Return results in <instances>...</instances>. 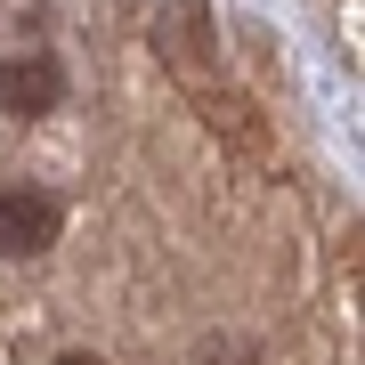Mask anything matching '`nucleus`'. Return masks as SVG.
<instances>
[{
    "instance_id": "nucleus-1",
    "label": "nucleus",
    "mask_w": 365,
    "mask_h": 365,
    "mask_svg": "<svg viewBox=\"0 0 365 365\" xmlns=\"http://www.w3.org/2000/svg\"><path fill=\"white\" fill-rule=\"evenodd\" d=\"M57 227H66V211H57L49 187H9V195H0V252H9V260L49 252Z\"/></svg>"
},
{
    "instance_id": "nucleus-2",
    "label": "nucleus",
    "mask_w": 365,
    "mask_h": 365,
    "mask_svg": "<svg viewBox=\"0 0 365 365\" xmlns=\"http://www.w3.org/2000/svg\"><path fill=\"white\" fill-rule=\"evenodd\" d=\"M57 98H66V66H57L49 49H25V57L0 66V114L41 122V114H57Z\"/></svg>"
},
{
    "instance_id": "nucleus-3",
    "label": "nucleus",
    "mask_w": 365,
    "mask_h": 365,
    "mask_svg": "<svg viewBox=\"0 0 365 365\" xmlns=\"http://www.w3.org/2000/svg\"><path fill=\"white\" fill-rule=\"evenodd\" d=\"M57 365H106V357H90V349H66V357H57Z\"/></svg>"
}]
</instances>
